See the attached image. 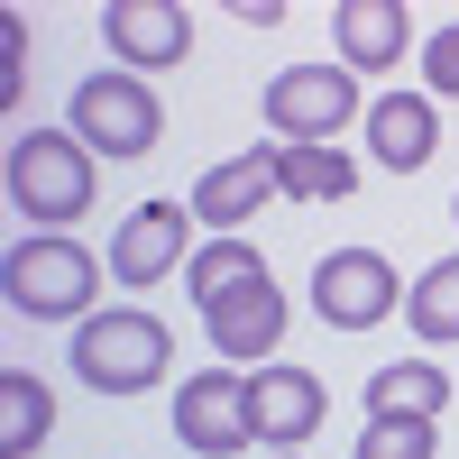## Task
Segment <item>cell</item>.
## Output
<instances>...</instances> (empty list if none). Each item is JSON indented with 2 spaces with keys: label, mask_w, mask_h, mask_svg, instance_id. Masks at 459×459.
<instances>
[{
  "label": "cell",
  "mask_w": 459,
  "mask_h": 459,
  "mask_svg": "<svg viewBox=\"0 0 459 459\" xmlns=\"http://www.w3.org/2000/svg\"><path fill=\"white\" fill-rule=\"evenodd\" d=\"M166 368H175V340L157 313H92V322H74V377H83L92 395H147V386H166Z\"/></svg>",
  "instance_id": "cell-1"
},
{
  "label": "cell",
  "mask_w": 459,
  "mask_h": 459,
  "mask_svg": "<svg viewBox=\"0 0 459 459\" xmlns=\"http://www.w3.org/2000/svg\"><path fill=\"white\" fill-rule=\"evenodd\" d=\"M10 203L37 230L83 221V203H92V147L74 129H19L10 138Z\"/></svg>",
  "instance_id": "cell-2"
},
{
  "label": "cell",
  "mask_w": 459,
  "mask_h": 459,
  "mask_svg": "<svg viewBox=\"0 0 459 459\" xmlns=\"http://www.w3.org/2000/svg\"><path fill=\"white\" fill-rule=\"evenodd\" d=\"M92 285H101V266L83 239H19L10 266H0V294L28 322H92Z\"/></svg>",
  "instance_id": "cell-3"
},
{
  "label": "cell",
  "mask_w": 459,
  "mask_h": 459,
  "mask_svg": "<svg viewBox=\"0 0 459 459\" xmlns=\"http://www.w3.org/2000/svg\"><path fill=\"white\" fill-rule=\"evenodd\" d=\"M74 138H83L92 157H147V147L166 138V110H157V92H147L129 65H110V74H83V83H74Z\"/></svg>",
  "instance_id": "cell-4"
},
{
  "label": "cell",
  "mask_w": 459,
  "mask_h": 459,
  "mask_svg": "<svg viewBox=\"0 0 459 459\" xmlns=\"http://www.w3.org/2000/svg\"><path fill=\"white\" fill-rule=\"evenodd\" d=\"M266 120H276V138H294V147H331L359 120L350 65H285L276 83H266Z\"/></svg>",
  "instance_id": "cell-5"
},
{
  "label": "cell",
  "mask_w": 459,
  "mask_h": 459,
  "mask_svg": "<svg viewBox=\"0 0 459 459\" xmlns=\"http://www.w3.org/2000/svg\"><path fill=\"white\" fill-rule=\"evenodd\" d=\"M313 313L331 331H368V322H386L395 313V266L377 257V248H331L313 266Z\"/></svg>",
  "instance_id": "cell-6"
},
{
  "label": "cell",
  "mask_w": 459,
  "mask_h": 459,
  "mask_svg": "<svg viewBox=\"0 0 459 459\" xmlns=\"http://www.w3.org/2000/svg\"><path fill=\"white\" fill-rule=\"evenodd\" d=\"M322 413H331V386H322V377H303V368H257V377H248V441L303 450V441L322 432Z\"/></svg>",
  "instance_id": "cell-7"
},
{
  "label": "cell",
  "mask_w": 459,
  "mask_h": 459,
  "mask_svg": "<svg viewBox=\"0 0 459 459\" xmlns=\"http://www.w3.org/2000/svg\"><path fill=\"white\" fill-rule=\"evenodd\" d=\"M175 441L184 450H203V459H230V450H248V377H184L175 386Z\"/></svg>",
  "instance_id": "cell-8"
},
{
  "label": "cell",
  "mask_w": 459,
  "mask_h": 459,
  "mask_svg": "<svg viewBox=\"0 0 459 459\" xmlns=\"http://www.w3.org/2000/svg\"><path fill=\"white\" fill-rule=\"evenodd\" d=\"M276 157H285V147H248V157L212 166V175L194 184V221H203V230H221V239H239V230L285 194V184H276Z\"/></svg>",
  "instance_id": "cell-9"
},
{
  "label": "cell",
  "mask_w": 459,
  "mask_h": 459,
  "mask_svg": "<svg viewBox=\"0 0 459 459\" xmlns=\"http://www.w3.org/2000/svg\"><path fill=\"white\" fill-rule=\"evenodd\" d=\"M203 322H212V350H221V359H266V350L285 340V294H276V276L257 266L248 285H230V294L203 303Z\"/></svg>",
  "instance_id": "cell-10"
},
{
  "label": "cell",
  "mask_w": 459,
  "mask_h": 459,
  "mask_svg": "<svg viewBox=\"0 0 459 459\" xmlns=\"http://www.w3.org/2000/svg\"><path fill=\"white\" fill-rule=\"evenodd\" d=\"M184 239H194V203H138L120 221V239H110V276L120 285H157V276H175Z\"/></svg>",
  "instance_id": "cell-11"
},
{
  "label": "cell",
  "mask_w": 459,
  "mask_h": 459,
  "mask_svg": "<svg viewBox=\"0 0 459 459\" xmlns=\"http://www.w3.org/2000/svg\"><path fill=\"white\" fill-rule=\"evenodd\" d=\"M101 28H110V47H120L129 74H138V65H184V56H194V19H184L175 0H110Z\"/></svg>",
  "instance_id": "cell-12"
},
{
  "label": "cell",
  "mask_w": 459,
  "mask_h": 459,
  "mask_svg": "<svg viewBox=\"0 0 459 459\" xmlns=\"http://www.w3.org/2000/svg\"><path fill=\"white\" fill-rule=\"evenodd\" d=\"M432 147H441L432 92H377V101H368V157H377V166L413 175V166H432Z\"/></svg>",
  "instance_id": "cell-13"
},
{
  "label": "cell",
  "mask_w": 459,
  "mask_h": 459,
  "mask_svg": "<svg viewBox=\"0 0 459 459\" xmlns=\"http://www.w3.org/2000/svg\"><path fill=\"white\" fill-rule=\"evenodd\" d=\"M340 65L350 74H395L404 47H413V28H404V0H340Z\"/></svg>",
  "instance_id": "cell-14"
},
{
  "label": "cell",
  "mask_w": 459,
  "mask_h": 459,
  "mask_svg": "<svg viewBox=\"0 0 459 459\" xmlns=\"http://www.w3.org/2000/svg\"><path fill=\"white\" fill-rule=\"evenodd\" d=\"M56 432V395L37 368H0V459H28Z\"/></svg>",
  "instance_id": "cell-15"
},
{
  "label": "cell",
  "mask_w": 459,
  "mask_h": 459,
  "mask_svg": "<svg viewBox=\"0 0 459 459\" xmlns=\"http://www.w3.org/2000/svg\"><path fill=\"white\" fill-rule=\"evenodd\" d=\"M441 404H450V377H441V368H423V359H404V368H377V377H368V413L441 423Z\"/></svg>",
  "instance_id": "cell-16"
},
{
  "label": "cell",
  "mask_w": 459,
  "mask_h": 459,
  "mask_svg": "<svg viewBox=\"0 0 459 459\" xmlns=\"http://www.w3.org/2000/svg\"><path fill=\"white\" fill-rule=\"evenodd\" d=\"M276 184H285V203H350L359 194V166L340 157V147H285Z\"/></svg>",
  "instance_id": "cell-17"
},
{
  "label": "cell",
  "mask_w": 459,
  "mask_h": 459,
  "mask_svg": "<svg viewBox=\"0 0 459 459\" xmlns=\"http://www.w3.org/2000/svg\"><path fill=\"white\" fill-rule=\"evenodd\" d=\"M404 322L423 331V340H459V257H441V266H423V276H413Z\"/></svg>",
  "instance_id": "cell-18"
},
{
  "label": "cell",
  "mask_w": 459,
  "mask_h": 459,
  "mask_svg": "<svg viewBox=\"0 0 459 459\" xmlns=\"http://www.w3.org/2000/svg\"><path fill=\"white\" fill-rule=\"evenodd\" d=\"M257 266H266V257H257L248 239H212V248L184 257V285H194V303H212V294H230V285H248Z\"/></svg>",
  "instance_id": "cell-19"
},
{
  "label": "cell",
  "mask_w": 459,
  "mask_h": 459,
  "mask_svg": "<svg viewBox=\"0 0 459 459\" xmlns=\"http://www.w3.org/2000/svg\"><path fill=\"white\" fill-rule=\"evenodd\" d=\"M359 459H432V423H404V413H368Z\"/></svg>",
  "instance_id": "cell-20"
},
{
  "label": "cell",
  "mask_w": 459,
  "mask_h": 459,
  "mask_svg": "<svg viewBox=\"0 0 459 459\" xmlns=\"http://www.w3.org/2000/svg\"><path fill=\"white\" fill-rule=\"evenodd\" d=\"M423 74H432V92H459V19L423 47Z\"/></svg>",
  "instance_id": "cell-21"
},
{
  "label": "cell",
  "mask_w": 459,
  "mask_h": 459,
  "mask_svg": "<svg viewBox=\"0 0 459 459\" xmlns=\"http://www.w3.org/2000/svg\"><path fill=\"white\" fill-rule=\"evenodd\" d=\"M276 459H285V450H276Z\"/></svg>",
  "instance_id": "cell-22"
}]
</instances>
